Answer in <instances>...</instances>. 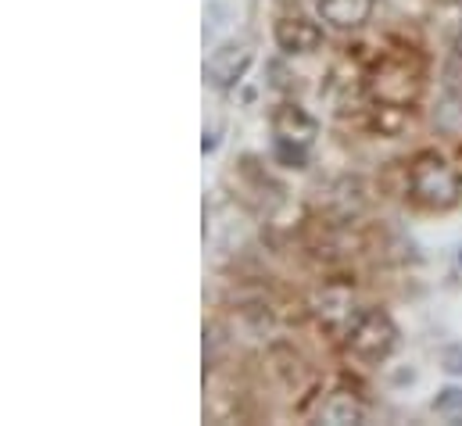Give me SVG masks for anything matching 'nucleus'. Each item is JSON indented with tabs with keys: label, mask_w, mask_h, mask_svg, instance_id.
Masks as SVG:
<instances>
[{
	"label": "nucleus",
	"mask_w": 462,
	"mask_h": 426,
	"mask_svg": "<svg viewBox=\"0 0 462 426\" xmlns=\"http://www.w3.org/2000/svg\"><path fill=\"white\" fill-rule=\"evenodd\" d=\"M265 72H269V76H276V79H273V87H280V90H287V87H291V79H287V72H283V65H280V61H269V65H265Z\"/></svg>",
	"instance_id": "nucleus-13"
},
{
	"label": "nucleus",
	"mask_w": 462,
	"mask_h": 426,
	"mask_svg": "<svg viewBox=\"0 0 462 426\" xmlns=\"http://www.w3.org/2000/svg\"><path fill=\"white\" fill-rule=\"evenodd\" d=\"M376 0H319V18L334 29H358L369 22Z\"/></svg>",
	"instance_id": "nucleus-7"
},
{
	"label": "nucleus",
	"mask_w": 462,
	"mask_h": 426,
	"mask_svg": "<svg viewBox=\"0 0 462 426\" xmlns=\"http://www.w3.org/2000/svg\"><path fill=\"white\" fill-rule=\"evenodd\" d=\"M441 369L448 376H462V344H445L441 347Z\"/></svg>",
	"instance_id": "nucleus-12"
},
{
	"label": "nucleus",
	"mask_w": 462,
	"mask_h": 426,
	"mask_svg": "<svg viewBox=\"0 0 462 426\" xmlns=\"http://www.w3.org/2000/svg\"><path fill=\"white\" fill-rule=\"evenodd\" d=\"M459 265H462V244H459Z\"/></svg>",
	"instance_id": "nucleus-16"
},
{
	"label": "nucleus",
	"mask_w": 462,
	"mask_h": 426,
	"mask_svg": "<svg viewBox=\"0 0 462 426\" xmlns=\"http://www.w3.org/2000/svg\"><path fill=\"white\" fill-rule=\"evenodd\" d=\"M456 54H459V58H462V32H459V36H456Z\"/></svg>",
	"instance_id": "nucleus-15"
},
{
	"label": "nucleus",
	"mask_w": 462,
	"mask_h": 426,
	"mask_svg": "<svg viewBox=\"0 0 462 426\" xmlns=\"http://www.w3.org/2000/svg\"><path fill=\"white\" fill-rule=\"evenodd\" d=\"M434 412L445 420H462V387H445L434 398Z\"/></svg>",
	"instance_id": "nucleus-10"
},
{
	"label": "nucleus",
	"mask_w": 462,
	"mask_h": 426,
	"mask_svg": "<svg viewBox=\"0 0 462 426\" xmlns=\"http://www.w3.org/2000/svg\"><path fill=\"white\" fill-rule=\"evenodd\" d=\"M456 4H462V0H456Z\"/></svg>",
	"instance_id": "nucleus-17"
},
{
	"label": "nucleus",
	"mask_w": 462,
	"mask_h": 426,
	"mask_svg": "<svg viewBox=\"0 0 462 426\" xmlns=\"http://www.w3.org/2000/svg\"><path fill=\"white\" fill-rule=\"evenodd\" d=\"M273 158L283 165V169H309V144L301 140H291V136H273Z\"/></svg>",
	"instance_id": "nucleus-8"
},
{
	"label": "nucleus",
	"mask_w": 462,
	"mask_h": 426,
	"mask_svg": "<svg viewBox=\"0 0 462 426\" xmlns=\"http://www.w3.org/2000/svg\"><path fill=\"white\" fill-rule=\"evenodd\" d=\"M219 147V133L216 129H205V140H201V154H212Z\"/></svg>",
	"instance_id": "nucleus-14"
},
{
	"label": "nucleus",
	"mask_w": 462,
	"mask_h": 426,
	"mask_svg": "<svg viewBox=\"0 0 462 426\" xmlns=\"http://www.w3.org/2000/svg\"><path fill=\"white\" fill-rule=\"evenodd\" d=\"M420 87H423V83H420V69L409 65L405 58H387V61H380V65L373 69V76H369V94H373V101H380V105L409 107L416 101Z\"/></svg>",
	"instance_id": "nucleus-3"
},
{
	"label": "nucleus",
	"mask_w": 462,
	"mask_h": 426,
	"mask_svg": "<svg viewBox=\"0 0 462 426\" xmlns=\"http://www.w3.org/2000/svg\"><path fill=\"white\" fill-rule=\"evenodd\" d=\"M251 61H254L251 43H247V40H230V43H223V47L208 58L205 79H208L216 90H230V87H236V83L247 76Z\"/></svg>",
	"instance_id": "nucleus-4"
},
{
	"label": "nucleus",
	"mask_w": 462,
	"mask_h": 426,
	"mask_svg": "<svg viewBox=\"0 0 462 426\" xmlns=\"http://www.w3.org/2000/svg\"><path fill=\"white\" fill-rule=\"evenodd\" d=\"M409 187H412V198L423 205V208H434V212H445L459 201L462 180L459 172L438 154V151H423L412 158V169H409Z\"/></svg>",
	"instance_id": "nucleus-1"
},
{
	"label": "nucleus",
	"mask_w": 462,
	"mask_h": 426,
	"mask_svg": "<svg viewBox=\"0 0 462 426\" xmlns=\"http://www.w3.org/2000/svg\"><path fill=\"white\" fill-rule=\"evenodd\" d=\"M345 340H347V351L355 358H362V362H383L391 355L394 340H398V326H394V320L383 309H365V312H358L355 322L347 326Z\"/></svg>",
	"instance_id": "nucleus-2"
},
{
	"label": "nucleus",
	"mask_w": 462,
	"mask_h": 426,
	"mask_svg": "<svg viewBox=\"0 0 462 426\" xmlns=\"http://www.w3.org/2000/svg\"><path fill=\"white\" fill-rule=\"evenodd\" d=\"M276 36V47L283 54H312L323 47V29L312 22V18H301V14H287L276 22L273 29Z\"/></svg>",
	"instance_id": "nucleus-5"
},
{
	"label": "nucleus",
	"mask_w": 462,
	"mask_h": 426,
	"mask_svg": "<svg viewBox=\"0 0 462 426\" xmlns=\"http://www.w3.org/2000/svg\"><path fill=\"white\" fill-rule=\"evenodd\" d=\"M273 136H291V140L312 144L319 136V122L301 105H280L273 111Z\"/></svg>",
	"instance_id": "nucleus-6"
},
{
	"label": "nucleus",
	"mask_w": 462,
	"mask_h": 426,
	"mask_svg": "<svg viewBox=\"0 0 462 426\" xmlns=\"http://www.w3.org/2000/svg\"><path fill=\"white\" fill-rule=\"evenodd\" d=\"M323 416H327V423L347 426V423H362V420H365V409H362L351 394H334V398L327 402Z\"/></svg>",
	"instance_id": "nucleus-9"
},
{
	"label": "nucleus",
	"mask_w": 462,
	"mask_h": 426,
	"mask_svg": "<svg viewBox=\"0 0 462 426\" xmlns=\"http://www.w3.org/2000/svg\"><path fill=\"white\" fill-rule=\"evenodd\" d=\"M445 79H441V87H445V94L456 101V105H462V58L456 54L448 65H445V72H441Z\"/></svg>",
	"instance_id": "nucleus-11"
}]
</instances>
